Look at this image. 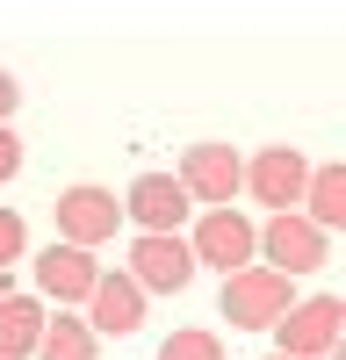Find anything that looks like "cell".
I'll return each instance as SVG.
<instances>
[{"label":"cell","mask_w":346,"mask_h":360,"mask_svg":"<svg viewBox=\"0 0 346 360\" xmlns=\"http://www.w3.org/2000/svg\"><path fill=\"white\" fill-rule=\"evenodd\" d=\"M296 303V281L274 274V266H238V274H224V317L238 324V332H274Z\"/></svg>","instance_id":"1"},{"label":"cell","mask_w":346,"mask_h":360,"mask_svg":"<svg viewBox=\"0 0 346 360\" xmlns=\"http://www.w3.org/2000/svg\"><path fill=\"white\" fill-rule=\"evenodd\" d=\"M339 339H346V303L339 295H296L288 317L274 324V353H288V360H332Z\"/></svg>","instance_id":"2"},{"label":"cell","mask_w":346,"mask_h":360,"mask_svg":"<svg viewBox=\"0 0 346 360\" xmlns=\"http://www.w3.org/2000/svg\"><path fill=\"white\" fill-rule=\"evenodd\" d=\"M181 238H188L195 266H217V274H238V266L260 259V224L245 209H202L195 231H181Z\"/></svg>","instance_id":"3"},{"label":"cell","mask_w":346,"mask_h":360,"mask_svg":"<svg viewBox=\"0 0 346 360\" xmlns=\"http://www.w3.org/2000/svg\"><path fill=\"white\" fill-rule=\"evenodd\" d=\"M181 195L195 209H238V188H245V159L231 144H188L181 152Z\"/></svg>","instance_id":"4"},{"label":"cell","mask_w":346,"mask_h":360,"mask_svg":"<svg viewBox=\"0 0 346 360\" xmlns=\"http://www.w3.org/2000/svg\"><path fill=\"white\" fill-rule=\"evenodd\" d=\"M51 217H58V245L94 252V245H108V238L123 231V202H115L108 188H94V180H79V188H65L51 202Z\"/></svg>","instance_id":"5"},{"label":"cell","mask_w":346,"mask_h":360,"mask_svg":"<svg viewBox=\"0 0 346 360\" xmlns=\"http://www.w3.org/2000/svg\"><path fill=\"white\" fill-rule=\"evenodd\" d=\"M260 266L303 281V274H317V266H332V238L317 224H303L296 209H288V217H267V224H260Z\"/></svg>","instance_id":"6"},{"label":"cell","mask_w":346,"mask_h":360,"mask_svg":"<svg viewBox=\"0 0 346 360\" xmlns=\"http://www.w3.org/2000/svg\"><path fill=\"white\" fill-rule=\"evenodd\" d=\"M123 274L144 288V295H181L195 281V252H188V238L181 231H137L130 238V266Z\"/></svg>","instance_id":"7"},{"label":"cell","mask_w":346,"mask_h":360,"mask_svg":"<svg viewBox=\"0 0 346 360\" xmlns=\"http://www.w3.org/2000/svg\"><path fill=\"white\" fill-rule=\"evenodd\" d=\"M303 180H310V159L296 152V144H260V152L245 159V188L252 202H267V217H288V209L303 202Z\"/></svg>","instance_id":"8"},{"label":"cell","mask_w":346,"mask_h":360,"mask_svg":"<svg viewBox=\"0 0 346 360\" xmlns=\"http://www.w3.org/2000/svg\"><path fill=\"white\" fill-rule=\"evenodd\" d=\"M108 274V266L94 259V252H79V245H51L37 252V303H58V310H72V303H86L94 295V281Z\"/></svg>","instance_id":"9"},{"label":"cell","mask_w":346,"mask_h":360,"mask_svg":"<svg viewBox=\"0 0 346 360\" xmlns=\"http://www.w3.org/2000/svg\"><path fill=\"white\" fill-rule=\"evenodd\" d=\"M188 209H195V202L181 195V180H173V173H137L130 195H123V224H137V231H181Z\"/></svg>","instance_id":"10"},{"label":"cell","mask_w":346,"mask_h":360,"mask_svg":"<svg viewBox=\"0 0 346 360\" xmlns=\"http://www.w3.org/2000/svg\"><path fill=\"white\" fill-rule=\"evenodd\" d=\"M86 332L94 339H130L144 332V288L130 274H101L94 295H86Z\"/></svg>","instance_id":"11"},{"label":"cell","mask_w":346,"mask_h":360,"mask_svg":"<svg viewBox=\"0 0 346 360\" xmlns=\"http://www.w3.org/2000/svg\"><path fill=\"white\" fill-rule=\"evenodd\" d=\"M296 217H303V224H317L325 238H332V231H346V166H310Z\"/></svg>","instance_id":"12"},{"label":"cell","mask_w":346,"mask_h":360,"mask_svg":"<svg viewBox=\"0 0 346 360\" xmlns=\"http://www.w3.org/2000/svg\"><path fill=\"white\" fill-rule=\"evenodd\" d=\"M44 303L37 295H8L0 303V360H37V339H44Z\"/></svg>","instance_id":"13"},{"label":"cell","mask_w":346,"mask_h":360,"mask_svg":"<svg viewBox=\"0 0 346 360\" xmlns=\"http://www.w3.org/2000/svg\"><path fill=\"white\" fill-rule=\"evenodd\" d=\"M101 339L86 332V317H44V339H37V360H94Z\"/></svg>","instance_id":"14"},{"label":"cell","mask_w":346,"mask_h":360,"mask_svg":"<svg viewBox=\"0 0 346 360\" xmlns=\"http://www.w3.org/2000/svg\"><path fill=\"white\" fill-rule=\"evenodd\" d=\"M159 360H224V339L210 332V324H188V332H173L159 346Z\"/></svg>","instance_id":"15"},{"label":"cell","mask_w":346,"mask_h":360,"mask_svg":"<svg viewBox=\"0 0 346 360\" xmlns=\"http://www.w3.org/2000/svg\"><path fill=\"white\" fill-rule=\"evenodd\" d=\"M29 252V224H22V209H0V274Z\"/></svg>","instance_id":"16"},{"label":"cell","mask_w":346,"mask_h":360,"mask_svg":"<svg viewBox=\"0 0 346 360\" xmlns=\"http://www.w3.org/2000/svg\"><path fill=\"white\" fill-rule=\"evenodd\" d=\"M22 173V137H15V123H0V188Z\"/></svg>","instance_id":"17"},{"label":"cell","mask_w":346,"mask_h":360,"mask_svg":"<svg viewBox=\"0 0 346 360\" xmlns=\"http://www.w3.org/2000/svg\"><path fill=\"white\" fill-rule=\"evenodd\" d=\"M15 108H22V86H15L8 65H0V123H15Z\"/></svg>","instance_id":"18"},{"label":"cell","mask_w":346,"mask_h":360,"mask_svg":"<svg viewBox=\"0 0 346 360\" xmlns=\"http://www.w3.org/2000/svg\"><path fill=\"white\" fill-rule=\"evenodd\" d=\"M8 295H15V274H0V303H8Z\"/></svg>","instance_id":"19"},{"label":"cell","mask_w":346,"mask_h":360,"mask_svg":"<svg viewBox=\"0 0 346 360\" xmlns=\"http://www.w3.org/2000/svg\"><path fill=\"white\" fill-rule=\"evenodd\" d=\"M267 360H288V353H267Z\"/></svg>","instance_id":"20"}]
</instances>
